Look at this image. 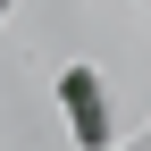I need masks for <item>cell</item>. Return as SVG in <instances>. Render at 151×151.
<instances>
[{"label":"cell","mask_w":151,"mask_h":151,"mask_svg":"<svg viewBox=\"0 0 151 151\" xmlns=\"http://www.w3.org/2000/svg\"><path fill=\"white\" fill-rule=\"evenodd\" d=\"M59 101H67L76 151H109V101H101V76H92V67H67V76H59Z\"/></svg>","instance_id":"obj_1"}]
</instances>
